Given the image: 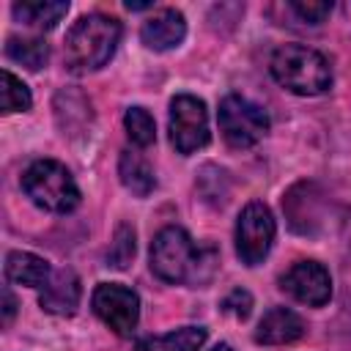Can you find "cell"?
<instances>
[{
  "instance_id": "obj_1",
  "label": "cell",
  "mask_w": 351,
  "mask_h": 351,
  "mask_svg": "<svg viewBox=\"0 0 351 351\" xmlns=\"http://www.w3.org/2000/svg\"><path fill=\"white\" fill-rule=\"evenodd\" d=\"M217 255L211 247H197L184 228H162L151 241V271L165 282L200 285L211 277Z\"/></svg>"
},
{
  "instance_id": "obj_2",
  "label": "cell",
  "mask_w": 351,
  "mask_h": 351,
  "mask_svg": "<svg viewBox=\"0 0 351 351\" xmlns=\"http://www.w3.org/2000/svg\"><path fill=\"white\" fill-rule=\"evenodd\" d=\"M121 41V22L107 14H88L80 16L71 30L66 33V66L77 74L101 69Z\"/></svg>"
},
{
  "instance_id": "obj_3",
  "label": "cell",
  "mask_w": 351,
  "mask_h": 351,
  "mask_svg": "<svg viewBox=\"0 0 351 351\" xmlns=\"http://www.w3.org/2000/svg\"><path fill=\"white\" fill-rule=\"evenodd\" d=\"M269 69L282 88L299 96H318L332 85L329 60L304 44H282L274 49Z\"/></svg>"
},
{
  "instance_id": "obj_4",
  "label": "cell",
  "mask_w": 351,
  "mask_h": 351,
  "mask_svg": "<svg viewBox=\"0 0 351 351\" xmlns=\"http://www.w3.org/2000/svg\"><path fill=\"white\" fill-rule=\"evenodd\" d=\"M25 195L44 211L69 214L80 206V186L74 184L71 173L55 159L33 162L22 176Z\"/></svg>"
},
{
  "instance_id": "obj_5",
  "label": "cell",
  "mask_w": 351,
  "mask_h": 351,
  "mask_svg": "<svg viewBox=\"0 0 351 351\" xmlns=\"http://www.w3.org/2000/svg\"><path fill=\"white\" fill-rule=\"evenodd\" d=\"M217 118H219L222 137L233 148H252L269 132V115H266V110L261 104L239 96V93H228L219 101Z\"/></svg>"
},
{
  "instance_id": "obj_6",
  "label": "cell",
  "mask_w": 351,
  "mask_h": 351,
  "mask_svg": "<svg viewBox=\"0 0 351 351\" xmlns=\"http://www.w3.org/2000/svg\"><path fill=\"white\" fill-rule=\"evenodd\" d=\"M274 230L277 228H274V217H271L269 206L261 200L247 203L236 222V252H239L241 263L258 266L274 244Z\"/></svg>"
},
{
  "instance_id": "obj_7",
  "label": "cell",
  "mask_w": 351,
  "mask_h": 351,
  "mask_svg": "<svg viewBox=\"0 0 351 351\" xmlns=\"http://www.w3.org/2000/svg\"><path fill=\"white\" fill-rule=\"evenodd\" d=\"M170 143L184 156L208 143V112L197 96L181 93L170 101Z\"/></svg>"
},
{
  "instance_id": "obj_8",
  "label": "cell",
  "mask_w": 351,
  "mask_h": 351,
  "mask_svg": "<svg viewBox=\"0 0 351 351\" xmlns=\"http://www.w3.org/2000/svg\"><path fill=\"white\" fill-rule=\"evenodd\" d=\"M93 313L121 337L132 335L137 321H140V299L132 288L121 282H101L93 291Z\"/></svg>"
},
{
  "instance_id": "obj_9",
  "label": "cell",
  "mask_w": 351,
  "mask_h": 351,
  "mask_svg": "<svg viewBox=\"0 0 351 351\" xmlns=\"http://www.w3.org/2000/svg\"><path fill=\"white\" fill-rule=\"evenodd\" d=\"M280 288L302 304L321 307L332 296V277L318 261H296L280 277Z\"/></svg>"
},
{
  "instance_id": "obj_10",
  "label": "cell",
  "mask_w": 351,
  "mask_h": 351,
  "mask_svg": "<svg viewBox=\"0 0 351 351\" xmlns=\"http://www.w3.org/2000/svg\"><path fill=\"white\" fill-rule=\"evenodd\" d=\"M186 36V19L181 11L176 8H162L156 11L154 16H148L143 22V30H140V38L148 49H156V52H165V49H176Z\"/></svg>"
},
{
  "instance_id": "obj_11",
  "label": "cell",
  "mask_w": 351,
  "mask_h": 351,
  "mask_svg": "<svg viewBox=\"0 0 351 351\" xmlns=\"http://www.w3.org/2000/svg\"><path fill=\"white\" fill-rule=\"evenodd\" d=\"M80 277L71 271V269H58L52 271V277L41 285V296H38V304L52 313V315H71L80 304Z\"/></svg>"
},
{
  "instance_id": "obj_12",
  "label": "cell",
  "mask_w": 351,
  "mask_h": 351,
  "mask_svg": "<svg viewBox=\"0 0 351 351\" xmlns=\"http://www.w3.org/2000/svg\"><path fill=\"white\" fill-rule=\"evenodd\" d=\"M304 335V324L302 318L288 310V307H271L269 313H263L258 329H255V343L263 346H285L293 343Z\"/></svg>"
},
{
  "instance_id": "obj_13",
  "label": "cell",
  "mask_w": 351,
  "mask_h": 351,
  "mask_svg": "<svg viewBox=\"0 0 351 351\" xmlns=\"http://www.w3.org/2000/svg\"><path fill=\"white\" fill-rule=\"evenodd\" d=\"M5 277L16 285H27V288H41L49 277H52V269L44 258L33 255V252H22V250H14L5 255Z\"/></svg>"
},
{
  "instance_id": "obj_14",
  "label": "cell",
  "mask_w": 351,
  "mask_h": 351,
  "mask_svg": "<svg viewBox=\"0 0 351 351\" xmlns=\"http://www.w3.org/2000/svg\"><path fill=\"white\" fill-rule=\"evenodd\" d=\"M69 11L66 0H22L14 3V16L36 30H52Z\"/></svg>"
},
{
  "instance_id": "obj_15",
  "label": "cell",
  "mask_w": 351,
  "mask_h": 351,
  "mask_svg": "<svg viewBox=\"0 0 351 351\" xmlns=\"http://www.w3.org/2000/svg\"><path fill=\"white\" fill-rule=\"evenodd\" d=\"M118 176H121L123 186L132 195H137V197L151 195L154 186H156V178H154L151 165L140 154H134V151H123L121 154V159H118Z\"/></svg>"
},
{
  "instance_id": "obj_16",
  "label": "cell",
  "mask_w": 351,
  "mask_h": 351,
  "mask_svg": "<svg viewBox=\"0 0 351 351\" xmlns=\"http://www.w3.org/2000/svg\"><path fill=\"white\" fill-rule=\"evenodd\" d=\"M206 343L203 326H181L159 337H145L134 346V351H197Z\"/></svg>"
},
{
  "instance_id": "obj_17",
  "label": "cell",
  "mask_w": 351,
  "mask_h": 351,
  "mask_svg": "<svg viewBox=\"0 0 351 351\" xmlns=\"http://www.w3.org/2000/svg\"><path fill=\"white\" fill-rule=\"evenodd\" d=\"M5 55L11 60L22 63L30 71H38L49 58V47L41 38H16V36H11L5 41Z\"/></svg>"
},
{
  "instance_id": "obj_18",
  "label": "cell",
  "mask_w": 351,
  "mask_h": 351,
  "mask_svg": "<svg viewBox=\"0 0 351 351\" xmlns=\"http://www.w3.org/2000/svg\"><path fill=\"white\" fill-rule=\"evenodd\" d=\"M30 104H33V99H30L27 85L19 77H14L11 71H3L0 74V107H3V112H25V110H30Z\"/></svg>"
},
{
  "instance_id": "obj_19",
  "label": "cell",
  "mask_w": 351,
  "mask_h": 351,
  "mask_svg": "<svg viewBox=\"0 0 351 351\" xmlns=\"http://www.w3.org/2000/svg\"><path fill=\"white\" fill-rule=\"evenodd\" d=\"M123 126H126L129 140L140 148H148L156 140V123L145 107H129L123 115Z\"/></svg>"
},
{
  "instance_id": "obj_20",
  "label": "cell",
  "mask_w": 351,
  "mask_h": 351,
  "mask_svg": "<svg viewBox=\"0 0 351 351\" xmlns=\"http://www.w3.org/2000/svg\"><path fill=\"white\" fill-rule=\"evenodd\" d=\"M134 230L129 225H118L115 230V239H112V247L107 252V266L112 269H126L129 261L134 258Z\"/></svg>"
},
{
  "instance_id": "obj_21",
  "label": "cell",
  "mask_w": 351,
  "mask_h": 351,
  "mask_svg": "<svg viewBox=\"0 0 351 351\" xmlns=\"http://www.w3.org/2000/svg\"><path fill=\"white\" fill-rule=\"evenodd\" d=\"M291 8H293V14H296L299 19H304L307 25H321V22L329 16L332 3H326V0H296V3H291Z\"/></svg>"
},
{
  "instance_id": "obj_22",
  "label": "cell",
  "mask_w": 351,
  "mask_h": 351,
  "mask_svg": "<svg viewBox=\"0 0 351 351\" xmlns=\"http://www.w3.org/2000/svg\"><path fill=\"white\" fill-rule=\"evenodd\" d=\"M222 310L230 313V315H236V318H247L250 310H252V296H250V291L233 288V291L222 299Z\"/></svg>"
},
{
  "instance_id": "obj_23",
  "label": "cell",
  "mask_w": 351,
  "mask_h": 351,
  "mask_svg": "<svg viewBox=\"0 0 351 351\" xmlns=\"http://www.w3.org/2000/svg\"><path fill=\"white\" fill-rule=\"evenodd\" d=\"M14 310H16V299H14V293L5 288V291H3V324H11Z\"/></svg>"
},
{
  "instance_id": "obj_24",
  "label": "cell",
  "mask_w": 351,
  "mask_h": 351,
  "mask_svg": "<svg viewBox=\"0 0 351 351\" xmlns=\"http://www.w3.org/2000/svg\"><path fill=\"white\" fill-rule=\"evenodd\" d=\"M126 8H129V11H143V8H151V3H132V0H129Z\"/></svg>"
},
{
  "instance_id": "obj_25",
  "label": "cell",
  "mask_w": 351,
  "mask_h": 351,
  "mask_svg": "<svg viewBox=\"0 0 351 351\" xmlns=\"http://www.w3.org/2000/svg\"><path fill=\"white\" fill-rule=\"evenodd\" d=\"M211 351H233V346H228V343H219V346H214Z\"/></svg>"
}]
</instances>
